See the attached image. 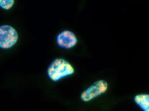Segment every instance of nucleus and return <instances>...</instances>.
I'll use <instances>...</instances> for the list:
<instances>
[{"instance_id": "6", "label": "nucleus", "mask_w": 149, "mask_h": 111, "mask_svg": "<svg viewBox=\"0 0 149 111\" xmlns=\"http://www.w3.org/2000/svg\"><path fill=\"white\" fill-rule=\"evenodd\" d=\"M15 2V0H0V8L8 10L13 7Z\"/></svg>"}, {"instance_id": "4", "label": "nucleus", "mask_w": 149, "mask_h": 111, "mask_svg": "<svg viewBox=\"0 0 149 111\" xmlns=\"http://www.w3.org/2000/svg\"><path fill=\"white\" fill-rule=\"evenodd\" d=\"M78 42L75 34L70 30H64L58 34L56 42L58 46L62 48L69 49L74 47Z\"/></svg>"}, {"instance_id": "5", "label": "nucleus", "mask_w": 149, "mask_h": 111, "mask_svg": "<svg viewBox=\"0 0 149 111\" xmlns=\"http://www.w3.org/2000/svg\"><path fill=\"white\" fill-rule=\"evenodd\" d=\"M134 101L144 111H149V95L141 94L135 96Z\"/></svg>"}, {"instance_id": "2", "label": "nucleus", "mask_w": 149, "mask_h": 111, "mask_svg": "<svg viewBox=\"0 0 149 111\" xmlns=\"http://www.w3.org/2000/svg\"><path fill=\"white\" fill-rule=\"evenodd\" d=\"M19 34L13 27L9 25L0 26V48L8 49L15 46Z\"/></svg>"}, {"instance_id": "1", "label": "nucleus", "mask_w": 149, "mask_h": 111, "mask_svg": "<svg viewBox=\"0 0 149 111\" xmlns=\"http://www.w3.org/2000/svg\"><path fill=\"white\" fill-rule=\"evenodd\" d=\"M74 69L71 65L65 59L58 58L54 59L47 69V73L49 79L53 82L71 75Z\"/></svg>"}, {"instance_id": "3", "label": "nucleus", "mask_w": 149, "mask_h": 111, "mask_svg": "<svg viewBox=\"0 0 149 111\" xmlns=\"http://www.w3.org/2000/svg\"><path fill=\"white\" fill-rule=\"evenodd\" d=\"M108 83L104 80H98L84 91L81 95V99L87 102L95 97L104 93L108 89Z\"/></svg>"}]
</instances>
